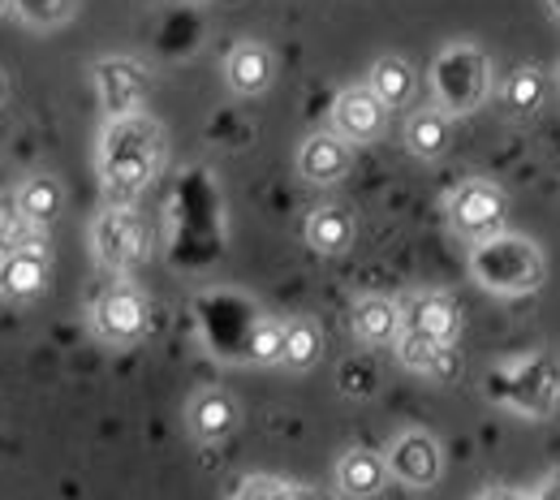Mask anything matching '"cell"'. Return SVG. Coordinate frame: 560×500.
Here are the masks:
<instances>
[{"label": "cell", "mask_w": 560, "mask_h": 500, "mask_svg": "<svg viewBox=\"0 0 560 500\" xmlns=\"http://www.w3.org/2000/svg\"><path fill=\"white\" fill-rule=\"evenodd\" d=\"M164 126L142 108L135 117H117L100 135V182L113 199H135L147 190L164 164Z\"/></svg>", "instance_id": "obj_1"}, {"label": "cell", "mask_w": 560, "mask_h": 500, "mask_svg": "<svg viewBox=\"0 0 560 500\" xmlns=\"http://www.w3.org/2000/svg\"><path fill=\"white\" fill-rule=\"evenodd\" d=\"M470 272L475 281L500 293V298H522V293H535L548 277V264H544V251L522 237V233H491L483 242H475V255H470Z\"/></svg>", "instance_id": "obj_2"}, {"label": "cell", "mask_w": 560, "mask_h": 500, "mask_svg": "<svg viewBox=\"0 0 560 500\" xmlns=\"http://www.w3.org/2000/svg\"><path fill=\"white\" fill-rule=\"evenodd\" d=\"M431 86H435V100L440 108L453 117H466V113H479L491 95V61L488 53L470 39H453L435 53L431 61Z\"/></svg>", "instance_id": "obj_3"}, {"label": "cell", "mask_w": 560, "mask_h": 500, "mask_svg": "<svg viewBox=\"0 0 560 500\" xmlns=\"http://www.w3.org/2000/svg\"><path fill=\"white\" fill-rule=\"evenodd\" d=\"M91 251L100 259V268L108 272H135L139 264L151 259V229L135 208L113 204L95 216L91 224Z\"/></svg>", "instance_id": "obj_4"}, {"label": "cell", "mask_w": 560, "mask_h": 500, "mask_svg": "<svg viewBox=\"0 0 560 500\" xmlns=\"http://www.w3.org/2000/svg\"><path fill=\"white\" fill-rule=\"evenodd\" d=\"M504 208H509V204H504V190H500L495 182L475 177V182H462V186L448 195V224H453L462 237L483 242L491 233H500Z\"/></svg>", "instance_id": "obj_5"}, {"label": "cell", "mask_w": 560, "mask_h": 500, "mask_svg": "<svg viewBox=\"0 0 560 500\" xmlns=\"http://www.w3.org/2000/svg\"><path fill=\"white\" fill-rule=\"evenodd\" d=\"M91 82L100 95V108L108 113V121L117 117H135L147 108V70L130 57H104L91 66Z\"/></svg>", "instance_id": "obj_6"}, {"label": "cell", "mask_w": 560, "mask_h": 500, "mask_svg": "<svg viewBox=\"0 0 560 500\" xmlns=\"http://www.w3.org/2000/svg\"><path fill=\"white\" fill-rule=\"evenodd\" d=\"M91 324L104 341L130 346L147 333V298L135 286H108L91 306Z\"/></svg>", "instance_id": "obj_7"}, {"label": "cell", "mask_w": 560, "mask_h": 500, "mask_svg": "<svg viewBox=\"0 0 560 500\" xmlns=\"http://www.w3.org/2000/svg\"><path fill=\"white\" fill-rule=\"evenodd\" d=\"M384 462H388V475L397 479V484H406V488H431L435 479H440V470H444V453H440V444H435V435L431 431H401L393 444H388V453H384Z\"/></svg>", "instance_id": "obj_8"}, {"label": "cell", "mask_w": 560, "mask_h": 500, "mask_svg": "<svg viewBox=\"0 0 560 500\" xmlns=\"http://www.w3.org/2000/svg\"><path fill=\"white\" fill-rule=\"evenodd\" d=\"M384 117H388V108L375 100V91H371L366 82H362V86H346V91L332 100V130H337L346 143H371V139H380Z\"/></svg>", "instance_id": "obj_9"}, {"label": "cell", "mask_w": 560, "mask_h": 500, "mask_svg": "<svg viewBox=\"0 0 560 500\" xmlns=\"http://www.w3.org/2000/svg\"><path fill=\"white\" fill-rule=\"evenodd\" d=\"M277 78V61H272V48L259 44V39H237L224 57V82L233 95H264Z\"/></svg>", "instance_id": "obj_10"}, {"label": "cell", "mask_w": 560, "mask_h": 500, "mask_svg": "<svg viewBox=\"0 0 560 500\" xmlns=\"http://www.w3.org/2000/svg\"><path fill=\"white\" fill-rule=\"evenodd\" d=\"M353 164V143H346L337 130H319L311 135L306 143L298 147V173L311 182V186H332L350 173Z\"/></svg>", "instance_id": "obj_11"}, {"label": "cell", "mask_w": 560, "mask_h": 500, "mask_svg": "<svg viewBox=\"0 0 560 500\" xmlns=\"http://www.w3.org/2000/svg\"><path fill=\"white\" fill-rule=\"evenodd\" d=\"M48 281H52V272H48L44 246H18V251H9L4 264H0V293L13 298V302L39 298V293L48 289Z\"/></svg>", "instance_id": "obj_12"}, {"label": "cell", "mask_w": 560, "mask_h": 500, "mask_svg": "<svg viewBox=\"0 0 560 500\" xmlns=\"http://www.w3.org/2000/svg\"><path fill=\"white\" fill-rule=\"evenodd\" d=\"M186 423L190 431L199 435V440H224L229 431L237 428V402H233V393H224V388H199L195 397H190V406H186Z\"/></svg>", "instance_id": "obj_13"}, {"label": "cell", "mask_w": 560, "mask_h": 500, "mask_svg": "<svg viewBox=\"0 0 560 500\" xmlns=\"http://www.w3.org/2000/svg\"><path fill=\"white\" fill-rule=\"evenodd\" d=\"M384 484H388V462H384V453H375V449H350V453L337 462V488H341V497L366 500V497H375Z\"/></svg>", "instance_id": "obj_14"}, {"label": "cell", "mask_w": 560, "mask_h": 500, "mask_svg": "<svg viewBox=\"0 0 560 500\" xmlns=\"http://www.w3.org/2000/svg\"><path fill=\"white\" fill-rule=\"evenodd\" d=\"M350 328H353V337L366 341V346H388V341L401 337L406 315H401V306L388 302V298H362V302H353Z\"/></svg>", "instance_id": "obj_15"}, {"label": "cell", "mask_w": 560, "mask_h": 500, "mask_svg": "<svg viewBox=\"0 0 560 500\" xmlns=\"http://www.w3.org/2000/svg\"><path fill=\"white\" fill-rule=\"evenodd\" d=\"M453 147V117L444 108H419L406 121V151L415 160H440Z\"/></svg>", "instance_id": "obj_16"}, {"label": "cell", "mask_w": 560, "mask_h": 500, "mask_svg": "<svg viewBox=\"0 0 560 500\" xmlns=\"http://www.w3.org/2000/svg\"><path fill=\"white\" fill-rule=\"evenodd\" d=\"M406 328H419L422 337L440 341V346H453L462 337V311L457 302H448L444 293H422L419 302L410 306V319Z\"/></svg>", "instance_id": "obj_17"}, {"label": "cell", "mask_w": 560, "mask_h": 500, "mask_svg": "<svg viewBox=\"0 0 560 500\" xmlns=\"http://www.w3.org/2000/svg\"><path fill=\"white\" fill-rule=\"evenodd\" d=\"M366 86L375 91V100L393 113V108H406L410 100H415V86H419V73L410 61H401V57H380L371 73H366Z\"/></svg>", "instance_id": "obj_18"}, {"label": "cell", "mask_w": 560, "mask_h": 500, "mask_svg": "<svg viewBox=\"0 0 560 500\" xmlns=\"http://www.w3.org/2000/svg\"><path fill=\"white\" fill-rule=\"evenodd\" d=\"M18 216L22 220H31V224H52L61 208H66V190H61V182L57 177H48V173H35V177H26L22 186H18Z\"/></svg>", "instance_id": "obj_19"}, {"label": "cell", "mask_w": 560, "mask_h": 500, "mask_svg": "<svg viewBox=\"0 0 560 500\" xmlns=\"http://www.w3.org/2000/svg\"><path fill=\"white\" fill-rule=\"evenodd\" d=\"M544 100H548V73L539 70V66H517V70L504 78V86H500V104L513 117L539 113Z\"/></svg>", "instance_id": "obj_20"}, {"label": "cell", "mask_w": 560, "mask_h": 500, "mask_svg": "<svg viewBox=\"0 0 560 500\" xmlns=\"http://www.w3.org/2000/svg\"><path fill=\"white\" fill-rule=\"evenodd\" d=\"M353 242V216L346 208H315L306 216V246L319 255H341Z\"/></svg>", "instance_id": "obj_21"}, {"label": "cell", "mask_w": 560, "mask_h": 500, "mask_svg": "<svg viewBox=\"0 0 560 500\" xmlns=\"http://www.w3.org/2000/svg\"><path fill=\"white\" fill-rule=\"evenodd\" d=\"M324 354V333H319V324L315 319H289L284 324V367H293V371H306V367H315Z\"/></svg>", "instance_id": "obj_22"}, {"label": "cell", "mask_w": 560, "mask_h": 500, "mask_svg": "<svg viewBox=\"0 0 560 500\" xmlns=\"http://www.w3.org/2000/svg\"><path fill=\"white\" fill-rule=\"evenodd\" d=\"M393 346H397V358H401V367H410V371H422V375H435V371L444 367V358H448V346H440V341L422 337L419 328H401V337H397Z\"/></svg>", "instance_id": "obj_23"}, {"label": "cell", "mask_w": 560, "mask_h": 500, "mask_svg": "<svg viewBox=\"0 0 560 500\" xmlns=\"http://www.w3.org/2000/svg\"><path fill=\"white\" fill-rule=\"evenodd\" d=\"M9 9L35 31H52V26H66L78 13V0H9Z\"/></svg>", "instance_id": "obj_24"}, {"label": "cell", "mask_w": 560, "mask_h": 500, "mask_svg": "<svg viewBox=\"0 0 560 500\" xmlns=\"http://www.w3.org/2000/svg\"><path fill=\"white\" fill-rule=\"evenodd\" d=\"M246 350H250V362H259V367L284 362V324H277V319H255Z\"/></svg>", "instance_id": "obj_25"}, {"label": "cell", "mask_w": 560, "mask_h": 500, "mask_svg": "<svg viewBox=\"0 0 560 500\" xmlns=\"http://www.w3.org/2000/svg\"><path fill=\"white\" fill-rule=\"evenodd\" d=\"M277 492H280V479L259 475V479H246V484L233 492V500H277Z\"/></svg>", "instance_id": "obj_26"}, {"label": "cell", "mask_w": 560, "mask_h": 500, "mask_svg": "<svg viewBox=\"0 0 560 500\" xmlns=\"http://www.w3.org/2000/svg\"><path fill=\"white\" fill-rule=\"evenodd\" d=\"M277 500H319V497H315V492H306V488H284V484H280Z\"/></svg>", "instance_id": "obj_27"}, {"label": "cell", "mask_w": 560, "mask_h": 500, "mask_svg": "<svg viewBox=\"0 0 560 500\" xmlns=\"http://www.w3.org/2000/svg\"><path fill=\"white\" fill-rule=\"evenodd\" d=\"M535 500H560V479H548L544 488H539V497Z\"/></svg>", "instance_id": "obj_28"}, {"label": "cell", "mask_w": 560, "mask_h": 500, "mask_svg": "<svg viewBox=\"0 0 560 500\" xmlns=\"http://www.w3.org/2000/svg\"><path fill=\"white\" fill-rule=\"evenodd\" d=\"M479 500H526L522 492H509V488H495V492H483Z\"/></svg>", "instance_id": "obj_29"}, {"label": "cell", "mask_w": 560, "mask_h": 500, "mask_svg": "<svg viewBox=\"0 0 560 500\" xmlns=\"http://www.w3.org/2000/svg\"><path fill=\"white\" fill-rule=\"evenodd\" d=\"M9 251H13V246H9V224H4V216H0V264H4Z\"/></svg>", "instance_id": "obj_30"}, {"label": "cell", "mask_w": 560, "mask_h": 500, "mask_svg": "<svg viewBox=\"0 0 560 500\" xmlns=\"http://www.w3.org/2000/svg\"><path fill=\"white\" fill-rule=\"evenodd\" d=\"M4 100H9V78L0 73V104H4Z\"/></svg>", "instance_id": "obj_31"}, {"label": "cell", "mask_w": 560, "mask_h": 500, "mask_svg": "<svg viewBox=\"0 0 560 500\" xmlns=\"http://www.w3.org/2000/svg\"><path fill=\"white\" fill-rule=\"evenodd\" d=\"M548 9H552V18L560 22V0H548Z\"/></svg>", "instance_id": "obj_32"}, {"label": "cell", "mask_w": 560, "mask_h": 500, "mask_svg": "<svg viewBox=\"0 0 560 500\" xmlns=\"http://www.w3.org/2000/svg\"><path fill=\"white\" fill-rule=\"evenodd\" d=\"M4 13H9V0H0V18H4Z\"/></svg>", "instance_id": "obj_33"}, {"label": "cell", "mask_w": 560, "mask_h": 500, "mask_svg": "<svg viewBox=\"0 0 560 500\" xmlns=\"http://www.w3.org/2000/svg\"><path fill=\"white\" fill-rule=\"evenodd\" d=\"M557 82H560V66H557Z\"/></svg>", "instance_id": "obj_34"}]
</instances>
